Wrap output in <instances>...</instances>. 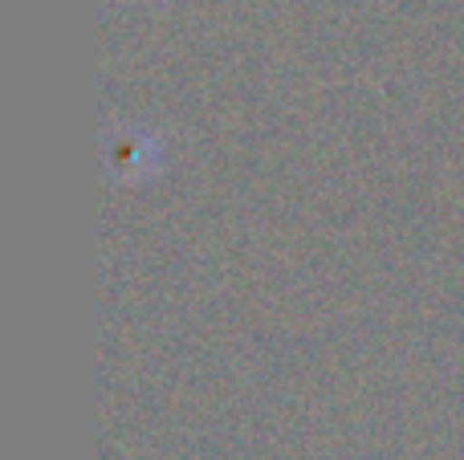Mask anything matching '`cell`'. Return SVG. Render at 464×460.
I'll return each instance as SVG.
<instances>
[{"label": "cell", "mask_w": 464, "mask_h": 460, "mask_svg": "<svg viewBox=\"0 0 464 460\" xmlns=\"http://www.w3.org/2000/svg\"><path fill=\"white\" fill-rule=\"evenodd\" d=\"M155 151H160V143H155L151 135H143V130H130V139H122L119 151H114V168L135 176L139 168H155Z\"/></svg>", "instance_id": "1"}]
</instances>
